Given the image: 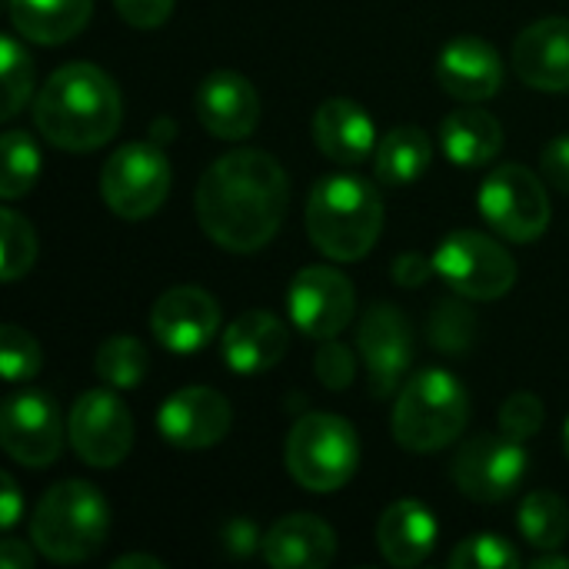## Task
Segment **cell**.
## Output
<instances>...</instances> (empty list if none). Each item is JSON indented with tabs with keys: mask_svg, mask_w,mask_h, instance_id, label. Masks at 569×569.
I'll return each instance as SVG.
<instances>
[{
	"mask_svg": "<svg viewBox=\"0 0 569 569\" xmlns=\"http://www.w3.org/2000/svg\"><path fill=\"white\" fill-rule=\"evenodd\" d=\"M67 437L73 453L97 470H113L133 450V417L113 387L87 390L73 400Z\"/></svg>",
	"mask_w": 569,
	"mask_h": 569,
	"instance_id": "10",
	"label": "cell"
},
{
	"mask_svg": "<svg viewBox=\"0 0 569 569\" xmlns=\"http://www.w3.org/2000/svg\"><path fill=\"white\" fill-rule=\"evenodd\" d=\"M533 569H569V560L567 557H557V553L553 557H537Z\"/></svg>",
	"mask_w": 569,
	"mask_h": 569,
	"instance_id": "44",
	"label": "cell"
},
{
	"mask_svg": "<svg viewBox=\"0 0 569 569\" xmlns=\"http://www.w3.org/2000/svg\"><path fill=\"white\" fill-rule=\"evenodd\" d=\"M437 520L420 500H397L377 523V547L397 569L420 567L437 547Z\"/></svg>",
	"mask_w": 569,
	"mask_h": 569,
	"instance_id": "23",
	"label": "cell"
},
{
	"mask_svg": "<svg viewBox=\"0 0 569 569\" xmlns=\"http://www.w3.org/2000/svg\"><path fill=\"white\" fill-rule=\"evenodd\" d=\"M97 377L113 387V390H137L150 370V357H147V347L137 340V337H127V333H117L110 340L100 343L97 350Z\"/></svg>",
	"mask_w": 569,
	"mask_h": 569,
	"instance_id": "28",
	"label": "cell"
},
{
	"mask_svg": "<svg viewBox=\"0 0 569 569\" xmlns=\"http://www.w3.org/2000/svg\"><path fill=\"white\" fill-rule=\"evenodd\" d=\"M383 230V200L377 187L357 173L323 177L307 200V233L313 247L337 260H363Z\"/></svg>",
	"mask_w": 569,
	"mask_h": 569,
	"instance_id": "3",
	"label": "cell"
},
{
	"mask_svg": "<svg viewBox=\"0 0 569 569\" xmlns=\"http://www.w3.org/2000/svg\"><path fill=\"white\" fill-rule=\"evenodd\" d=\"M0 280L13 283L20 280L33 260H37V233L30 227V220L23 213H17L13 207L0 210Z\"/></svg>",
	"mask_w": 569,
	"mask_h": 569,
	"instance_id": "30",
	"label": "cell"
},
{
	"mask_svg": "<svg viewBox=\"0 0 569 569\" xmlns=\"http://www.w3.org/2000/svg\"><path fill=\"white\" fill-rule=\"evenodd\" d=\"M33 120L43 140L57 150L90 153L120 130L123 100L113 77L97 63L77 60L47 77L33 103Z\"/></svg>",
	"mask_w": 569,
	"mask_h": 569,
	"instance_id": "2",
	"label": "cell"
},
{
	"mask_svg": "<svg viewBox=\"0 0 569 569\" xmlns=\"http://www.w3.org/2000/svg\"><path fill=\"white\" fill-rule=\"evenodd\" d=\"M357 350L367 367L370 393L387 400L390 393L400 390V380L407 377L413 363V327L407 313L387 300L373 303L357 327Z\"/></svg>",
	"mask_w": 569,
	"mask_h": 569,
	"instance_id": "12",
	"label": "cell"
},
{
	"mask_svg": "<svg viewBox=\"0 0 569 569\" xmlns=\"http://www.w3.org/2000/svg\"><path fill=\"white\" fill-rule=\"evenodd\" d=\"M170 193V160L157 140L117 147L100 170V197L120 220L153 217Z\"/></svg>",
	"mask_w": 569,
	"mask_h": 569,
	"instance_id": "7",
	"label": "cell"
},
{
	"mask_svg": "<svg viewBox=\"0 0 569 569\" xmlns=\"http://www.w3.org/2000/svg\"><path fill=\"white\" fill-rule=\"evenodd\" d=\"M110 537V507L93 483L63 480L43 493L30 520V540L50 563H83Z\"/></svg>",
	"mask_w": 569,
	"mask_h": 569,
	"instance_id": "4",
	"label": "cell"
},
{
	"mask_svg": "<svg viewBox=\"0 0 569 569\" xmlns=\"http://www.w3.org/2000/svg\"><path fill=\"white\" fill-rule=\"evenodd\" d=\"M233 427V410L223 393L210 387H183L170 393L157 413L160 437L177 450L217 447Z\"/></svg>",
	"mask_w": 569,
	"mask_h": 569,
	"instance_id": "15",
	"label": "cell"
},
{
	"mask_svg": "<svg viewBox=\"0 0 569 569\" xmlns=\"http://www.w3.org/2000/svg\"><path fill=\"white\" fill-rule=\"evenodd\" d=\"M287 473L310 493H337L360 463L357 430L337 413H303L287 437Z\"/></svg>",
	"mask_w": 569,
	"mask_h": 569,
	"instance_id": "6",
	"label": "cell"
},
{
	"mask_svg": "<svg viewBox=\"0 0 569 569\" xmlns=\"http://www.w3.org/2000/svg\"><path fill=\"white\" fill-rule=\"evenodd\" d=\"M523 557L517 547L497 533H480L467 537L453 553H450V569H520Z\"/></svg>",
	"mask_w": 569,
	"mask_h": 569,
	"instance_id": "33",
	"label": "cell"
},
{
	"mask_svg": "<svg viewBox=\"0 0 569 569\" xmlns=\"http://www.w3.org/2000/svg\"><path fill=\"white\" fill-rule=\"evenodd\" d=\"M173 3L177 0H113L117 13L137 30H153V27L167 23L173 13Z\"/></svg>",
	"mask_w": 569,
	"mask_h": 569,
	"instance_id": "37",
	"label": "cell"
},
{
	"mask_svg": "<svg viewBox=\"0 0 569 569\" xmlns=\"http://www.w3.org/2000/svg\"><path fill=\"white\" fill-rule=\"evenodd\" d=\"M3 150V170H0V197L7 203L27 197L40 177V150L27 130H7L0 137Z\"/></svg>",
	"mask_w": 569,
	"mask_h": 569,
	"instance_id": "29",
	"label": "cell"
},
{
	"mask_svg": "<svg viewBox=\"0 0 569 569\" xmlns=\"http://www.w3.org/2000/svg\"><path fill=\"white\" fill-rule=\"evenodd\" d=\"M313 143L327 160L340 167H357L373 153L377 127L360 103L333 97L320 103L313 113Z\"/></svg>",
	"mask_w": 569,
	"mask_h": 569,
	"instance_id": "22",
	"label": "cell"
},
{
	"mask_svg": "<svg viewBox=\"0 0 569 569\" xmlns=\"http://www.w3.org/2000/svg\"><path fill=\"white\" fill-rule=\"evenodd\" d=\"M40 363H43L40 343L27 330L7 323L0 330V370H3V380L7 383L33 380L40 373Z\"/></svg>",
	"mask_w": 569,
	"mask_h": 569,
	"instance_id": "34",
	"label": "cell"
},
{
	"mask_svg": "<svg viewBox=\"0 0 569 569\" xmlns=\"http://www.w3.org/2000/svg\"><path fill=\"white\" fill-rule=\"evenodd\" d=\"M260 550L273 569H323L337 557V533L313 513H290L267 530Z\"/></svg>",
	"mask_w": 569,
	"mask_h": 569,
	"instance_id": "21",
	"label": "cell"
},
{
	"mask_svg": "<svg viewBox=\"0 0 569 569\" xmlns=\"http://www.w3.org/2000/svg\"><path fill=\"white\" fill-rule=\"evenodd\" d=\"M520 533L533 550H560L569 537V507L550 490H533L520 507Z\"/></svg>",
	"mask_w": 569,
	"mask_h": 569,
	"instance_id": "27",
	"label": "cell"
},
{
	"mask_svg": "<svg viewBox=\"0 0 569 569\" xmlns=\"http://www.w3.org/2000/svg\"><path fill=\"white\" fill-rule=\"evenodd\" d=\"M437 80L450 97L463 103H483L497 97L503 87V60L493 43H487L483 37L463 33V37H453L440 50Z\"/></svg>",
	"mask_w": 569,
	"mask_h": 569,
	"instance_id": "18",
	"label": "cell"
},
{
	"mask_svg": "<svg viewBox=\"0 0 569 569\" xmlns=\"http://www.w3.org/2000/svg\"><path fill=\"white\" fill-rule=\"evenodd\" d=\"M0 73H3V120L17 117L33 93V60L27 47L13 37H0Z\"/></svg>",
	"mask_w": 569,
	"mask_h": 569,
	"instance_id": "31",
	"label": "cell"
},
{
	"mask_svg": "<svg viewBox=\"0 0 569 569\" xmlns=\"http://www.w3.org/2000/svg\"><path fill=\"white\" fill-rule=\"evenodd\" d=\"M290 207L287 170L253 147L213 160L197 183V220L203 233L230 253L263 250Z\"/></svg>",
	"mask_w": 569,
	"mask_h": 569,
	"instance_id": "1",
	"label": "cell"
},
{
	"mask_svg": "<svg viewBox=\"0 0 569 569\" xmlns=\"http://www.w3.org/2000/svg\"><path fill=\"white\" fill-rule=\"evenodd\" d=\"M220 540H223V550H227L230 557H240V560H243V557H250L257 547H263L257 523H253V520H247V517H233L230 523H223Z\"/></svg>",
	"mask_w": 569,
	"mask_h": 569,
	"instance_id": "38",
	"label": "cell"
},
{
	"mask_svg": "<svg viewBox=\"0 0 569 569\" xmlns=\"http://www.w3.org/2000/svg\"><path fill=\"white\" fill-rule=\"evenodd\" d=\"M430 270H433V260H427L423 253H417V250H407V253H400L397 260H393V280L400 283V287H423L427 283V277H430Z\"/></svg>",
	"mask_w": 569,
	"mask_h": 569,
	"instance_id": "40",
	"label": "cell"
},
{
	"mask_svg": "<svg viewBox=\"0 0 569 569\" xmlns=\"http://www.w3.org/2000/svg\"><path fill=\"white\" fill-rule=\"evenodd\" d=\"M530 457L520 440L500 433H480L467 440L453 460V483L467 500L503 503L527 480Z\"/></svg>",
	"mask_w": 569,
	"mask_h": 569,
	"instance_id": "11",
	"label": "cell"
},
{
	"mask_svg": "<svg viewBox=\"0 0 569 569\" xmlns=\"http://www.w3.org/2000/svg\"><path fill=\"white\" fill-rule=\"evenodd\" d=\"M20 510H23V500H20L17 480L3 473L0 477V530H13L20 523Z\"/></svg>",
	"mask_w": 569,
	"mask_h": 569,
	"instance_id": "41",
	"label": "cell"
},
{
	"mask_svg": "<svg viewBox=\"0 0 569 569\" xmlns=\"http://www.w3.org/2000/svg\"><path fill=\"white\" fill-rule=\"evenodd\" d=\"M440 143L450 163L477 170L497 160V153L503 150V127L493 113L480 107H463L440 123Z\"/></svg>",
	"mask_w": 569,
	"mask_h": 569,
	"instance_id": "24",
	"label": "cell"
},
{
	"mask_svg": "<svg viewBox=\"0 0 569 569\" xmlns=\"http://www.w3.org/2000/svg\"><path fill=\"white\" fill-rule=\"evenodd\" d=\"M313 370L320 377V383L327 390H347L357 377V360L353 353L333 340H320V350H317V360H313Z\"/></svg>",
	"mask_w": 569,
	"mask_h": 569,
	"instance_id": "36",
	"label": "cell"
},
{
	"mask_svg": "<svg viewBox=\"0 0 569 569\" xmlns=\"http://www.w3.org/2000/svg\"><path fill=\"white\" fill-rule=\"evenodd\" d=\"M353 283L333 267H303L287 290L293 327L310 340H333L353 320Z\"/></svg>",
	"mask_w": 569,
	"mask_h": 569,
	"instance_id": "13",
	"label": "cell"
},
{
	"mask_svg": "<svg viewBox=\"0 0 569 569\" xmlns=\"http://www.w3.org/2000/svg\"><path fill=\"white\" fill-rule=\"evenodd\" d=\"M0 443L20 467L47 470L63 450V423L57 403L40 390L10 397L0 410Z\"/></svg>",
	"mask_w": 569,
	"mask_h": 569,
	"instance_id": "14",
	"label": "cell"
},
{
	"mask_svg": "<svg viewBox=\"0 0 569 569\" xmlns=\"http://www.w3.org/2000/svg\"><path fill=\"white\" fill-rule=\"evenodd\" d=\"M433 160V147H430V137L413 127V123H403V127H393L380 143H377V157H373V170H377V180L387 183V187H403V183H413L427 173Z\"/></svg>",
	"mask_w": 569,
	"mask_h": 569,
	"instance_id": "26",
	"label": "cell"
},
{
	"mask_svg": "<svg viewBox=\"0 0 569 569\" xmlns=\"http://www.w3.org/2000/svg\"><path fill=\"white\" fill-rule=\"evenodd\" d=\"M477 207L483 220L513 243H530L547 233L550 227V197L543 180L520 167L503 163L487 173L477 193Z\"/></svg>",
	"mask_w": 569,
	"mask_h": 569,
	"instance_id": "9",
	"label": "cell"
},
{
	"mask_svg": "<svg viewBox=\"0 0 569 569\" xmlns=\"http://www.w3.org/2000/svg\"><path fill=\"white\" fill-rule=\"evenodd\" d=\"M477 337L473 310L460 300H440L430 313V340L443 353H467Z\"/></svg>",
	"mask_w": 569,
	"mask_h": 569,
	"instance_id": "32",
	"label": "cell"
},
{
	"mask_svg": "<svg viewBox=\"0 0 569 569\" xmlns=\"http://www.w3.org/2000/svg\"><path fill=\"white\" fill-rule=\"evenodd\" d=\"M0 567L3 569L33 567V557H30L27 543H20V540H3V543H0Z\"/></svg>",
	"mask_w": 569,
	"mask_h": 569,
	"instance_id": "42",
	"label": "cell"
},
{
	"mask_svg": "<svg viewBox=\"0 0 569 569\" xmlns=\"http://www.w3.org/2000/svg\"><path fill=\"white\" fill-rule=\"evenodd\" d=\"M290 347L287 323L270 310H247L223 330V360L233 373L253 377L273 370Z\"/></svg>",
	"mask_w": 569,
	"mask_h": 569,
	"instance_id": "20",
	"label": "cell"
},
{
	"mask_svg": "<svg viewBox=\"0 0 569 569\" xmlns=\"http://www.w3.org/2000/svg\"><path fill=\"white\" fill-rule=\"evenodd\" d=\"M543 420H547V410H543V400L533 397V393H513L503 407H500V430L520 443L533 440L540 430H543Z\"/></svg>",
	"mask_w": 569,
	"mask_h": 569,
	"instance_id": "35",
	"label": "cell"
},
{
	"mask_svg": "<svg viewBox=\"0 0 569 569\" xmlns=\"http://www.w3.org/2000/svg\"><path fill=\"white\" fill-rule=\"evenodd\" d=\"M113 569H163V563L153 557H143V553H127V557L113 560Z\"/></svg>",
	"mask_w": 569,
	"mask_h": 569,
	"instance_id": "43",
	"label": "cell"
},
{
	"mask_svg": "<svg viewBox=\"0 0 569 569\" xmlns=\"http://www.w3.org/2000/svg\"><path fill=\"white\" fill-rule=\"evenodd\" d=\"M193 107L203 130L217 140H247L260 127L263 113L257 87L237 70H213L210 77H203Z\"/></svg>",
	"mask_w": 569,
	"mask_h": 569,
	"instance_id": "17",
	"label": "cell"
},
{
	"mask_svg": "<svg viewBox=\"0 0 569 569\" xmlns=\"http://www.w3.org/2000/svg\"><path fill=\"white\" fill-rule=\"evenodd\" d=\"M540 167H543V177H547L557 190L569 193V137H557V140L547 143Z\"/></svg>",
	"mask_w": 569,
	"mask_h": 569,
	"instance_id": "39",
	"label": "cell"
},
{
	"mask_svg": "<svg viewBox=\"0 0 569 569\" xmlns=\"http://www.w3.org/2000/svg\"><path fill=\"white\" fill-rule=\"evenodd\" d=\"M150 330L157 343L177 357L200 353L220 330V307L200 287H173L157 297L150 310Z\"/></svg>",
	"mask_w": 569,
	"mask_h": 569,
	"instance_id": "16",
	"label": "cell"
},
{
	"mask_svg": "<svg viewBox=\"0 0 569 569\" xmlns=\"http://www.w3.org/2000/svg\"><path fill=\"white\" fill-rule=\"evenodd\" d=\"M513 70L543 93L569 90V17H543L513 43Z\"/></svg>",
	"mask_w": 569,
	"mask_h": 569,
	"instance_id": "19",
	"label": "cell"
},
{
	"mask_svg": "<svg viewBox=\"0 0 569 569\" xmlns=\"http://www.w3.org/2000/svg\"><path fill=\"white\" fill-rule=\"evenodd\" d=\"M433 270L463 300H500L517 283V260L480 230H453L437 247Z\"/></svg>",
	"mask_w": 569,
	"mask_h": 569,
	"instance_id": "8",
	"label": "cell"
},
{
	"mask_svg": "<svg viewBox=\"0 0 569 569\" xmlns=\"http://www.w3.org/2000/svg\"><path fill=\"white\" fill-rule=\"evenodd\" d=\"M7 13L20 37L40 47H57L90 23L93 0H10Z\"/></svg>",
	"mask_w": 569,
	"mask_h": 569,
	"instance_id": "25",
	"label": "cell"
},
{
	"mask_svg": "<svg viewBox=\"0 0 569 569\" xmlns=\"http://www.w3.org/2000/svg\"><path fill=\"white\" fill-rule=\"evenodd\" d=\"M563 447H567V457H569V420H567V430H563Z\"/></svg>",
	"mask_w": 569,
	"mask_h": 569,
	"instance_id": "45",
	"label": "cell"
},
{
	"mask_svg": "<svg viewBox=\"0 0 569 569\" xmlns=\"http://www.w3.org/2000/svg\"><path fill=\"white\" fill-rule=\"evenodd\" d=\"M470 397L463 383L440 367L410 377L393 407V440L410 453H437L463 437Z\"/></svg>",
	"mask_w": 569,
	"mask_h": 569,
	"instance_id": "5",
	"label": "cell"
}]
</instances>
